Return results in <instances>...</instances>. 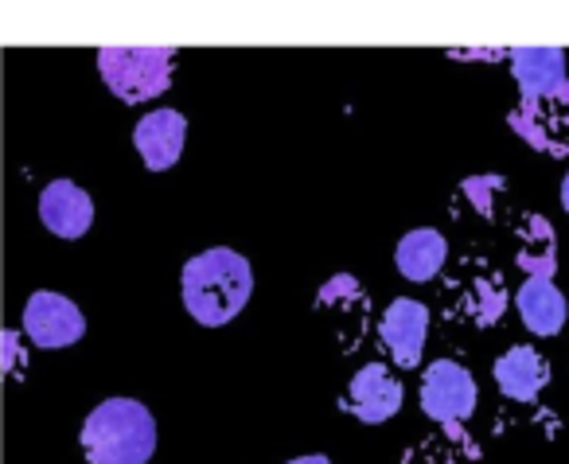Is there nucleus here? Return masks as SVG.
<instances>
[{
    "label": "nucleus",
    "mask_w": 569,
    "mask_h": 464,
    "mask_svg": "<svg viewBox=\"0 0 569 464\" xmlns=\"http://www.w3.org/2000/svg\"><path fill=\"white\" fill-rule=\"evenodd\" d=\"M183 308L203 328L230 324L253 297V266L230 246H211L196 254L180 274Z\"/></svg>",
    "instance_id": "1"
},
{
    "label": "nucleus",
    "mask_w": 569,
    "mask_h": 464,
    "mask_svg": "<svg viewBox=\"0 0 569 464\" xmlns=\"http://www.w3.org/2000/svg\"><path fill=\"white\" fill-rule=\"evenodd\" d=\"M79 441L90 464H149L157 453V417L137 398H106L82 422Z\"/></svg>",
    "instance_id": "2"
},
{
    "label": "nucleus",
    "mask_w": 569,
    "mask_h": 464,
    "mask_svg": "<svg viewBox=\"0 0 569 464\" xmlns=\"http://www.w3.org/2000/svg\"><path fill=\"white\" fill-rule=\"evenodd\" d=\"M172 48H102L98 51V75L121 102L141 106L160 98L172 87Z\"/></svg>",
    "instance_id": "3"
},
{
    "label": "nucleus",
    "mask_w": 569,
    "mask_h": 464,
    "mask_svg": "<svg viewBox=\"0 0 569 464\" xmlns=\"http://www.w3.org/2000/svg\"><path fill=\"white\" fill-rule=\"evenodd\" d=\"M402 402H406V391L395 378V371H390L387 363H367V367H359L356 375H351L348 394L340 398V409L363 425H382L402 409Z\"/></svg>",
    "instance_id": "4"
},
{
    "label": "nucleus",
    "mask_w": 569,
    "mask_h": 464,
    "mask_svg": "<svg viewBox=\"0 0 569 464\" xmlns=\"http://www.w3.org/2000/svg\"><path fill=\"white\" fill-rule=\"evenodd\" d=\"M24 332L36 347H51L56 352V347L79 344L82 332H87V316H82V308L71 297L40 289L24 305Z\"/></svg>",
    "instance_id": "5"
},
{
    "label": "nucleus",
    "mask_w": 569,
    "mask_h": 464,
    "mask_svg": "<svg viewBox=\"0 0 569 464\" xmlns=\"http://www.w3.org/2000/svg\"><path fill=\"white\" fill-rule=\"evenodd\" d=\"M421 409H426V417H433L441 425L465 422L476 409V378L460 363L437 359L421 375Z\"/></svg>",
    "instance_id": "6"
},
{
    "label": "nucleus",
    "mask_w": 569,
    "mask_h": 464,
    "mask_svg": "<svg viewBox=\"0 0 569 464\" xmlns=\"http://www.w3.org/2000/svg\"><path fill=\"white\" fill-rule=\"evenodd\" d=\"M133 145L141 152L144 168L149 172H168L176 168V160L183 157V145H188V118L180 110H152L137 121Z\"/></svg>",
    "instance_id": "7"
},
{
    "label": "nucleus",
    "mask_w": 569,
    "mask_h": 464,
    "mask_svg": "<svg viewBox=\"0 0 569 464\" xmlns=\"http://www.w3.org/2000/svg\"><path fill=\"white\" fill-rule=\"evenodd\" d=\"M426 332H429V308L410 297L390 300L379 320V339L398 367H418L421 347H426Z\"/></svg>",
    "instance_id": "8"
},
{
    "label": "nucleus",
    "mask_w": 569,
    "mask_h": 464,
    "mask_svg": "<svg viewBox=\"0 0 569 464\" xmlns=\"http://www.w3.org/2000/svg\"><path fill=\"white\" fill-rule=\"evenodd\" d=\"M40 223L56 238L74 243L94 227V199L74 180H51L40 196Z\"/></svg>",
    "instance_id": "9"
},
{
    "label": "nucleus",
    "mask_w": 569,
    "mask_h": 464,
    "mask_svg": "<svg viewBox=\"0 0 569 464\" xmlns=\"http://www.w3.org/2000/svg\"><path fill=\"white\" fill-rule=\"evenodd\" d=\"M511 59L515 82H519L527 102H550L566 87V56L558 48H515L507 51Z\"/></svg>",
    "instance_id": "10"
},
{
    "label": "nucleus",
    "mask_w": 569,
    "mask_h": 464,
    "mask_svg": "<svg viewBox=\"0 0 569 464\" xmlns=\"http://www.w3.org/2000/svg\"><path fill=\"white\" fill-rule=\"evenodd\" d=\"M496 383L511 402H535L550 383V363L535 347H511L496 359Z\"/></svg>",
    "instance_id": "11"
},
{
    "label": "nucleus",
    "mask_w": 569,
    "mask_h": 464,
    "mask_svg": "<svg viewBox=\"0 0 569 464\" xmlns=\"http://www.w3.org/2000/svg\"><path fill=\"white\" fill-rule=\"evenodd\" d=\"M445 258H449V243H445L441 230L418 227L395 246V266L406 282H433L441 274Z\"/></svg>",
    "instance_id": "12"
},
{
    "label": "nucleus",
    "mask_w": 569,
    "mask_h": 464,
    "mask_svg": "<svg viewBox=\"0 0 569 464\" xmlns=\"http://www.w3.org/2000/svg\"><path fill=\"white\" fill-rule=\"evenodd\" d=\"M519 313L535 336H558L566 324V297L550 277H527L519 289Z\"/></svg>",
    "instance_id": "13"
},
{
    "label": "nucleus",
    "mask_w": 569,
    "mask_h": 464,
    "mask_svg": "<svg viewBox=\"0 0 569 464\" xmlns=\"http://www.w3.org/2000/svg\"><path fill=\"white\" fill-rule=\"evenodd\" d=\"M519 266L527 269V277H550L558 269V238L553 227L542 215H527L519 230Z\"/></svg>",
    "instance_id": "14"
},
{
    "label": "nucleus",
    "mask_w": 569,
    "mask_h": 464,
    "mask_svg": "<svg viewBox=\"0 0 569 464\" xmlns=\"http://www.w3.org/2000/svg\"><path fill=\"white\" fill-rule=\"evenodd\" d=\"M503 308H507V289H503V282H499L496 274L476 277L472 289H468V297H465L468 320H472L476 328H488V324H496L499 316H503Z\"/></svg>",
    "instance_id": "15"
},
{
    "label": "nucleus",
    "mask_w": 569,
    "mask_h": 464,
    "mask_svg": "<svg viewBox=\"0 0 569 464\" xmlns=\"http://www.w3.org/2000/svg\"><path fill=\"white\" fill-rule=\"evenodd\" d=\"M0 344H4V367H17V336H0Z\"/></svg>",
    "instance_id": "16"
},
{
    "label": "nucleus",
    "mask_w": 569,
    "mask_h": 464,
    "mask_svg": "<svg viewBox=\"0 0 569 464\" xmlns=\"http://www.w3.org/2000/svg\"><path fill=\"white\" fill-rule=\"evenodd\" d=\"M289 464H332L325 453H312V456H297V461H289Z\"/></svg>",
    "instance_id": "17"
},
{
    "label": "nucleus",
    "mask_w": 569,
    "mask_h": 464,
    "mask_svg": "<svg viewBox=\"0 0 569 464\" xmlns=\"http://www.w3.org/2000/svg\"><path fill=\"white\" fill-rule=\"evenodd\" d=\"M561 207L569 211V172H566V180H561Z\"/></svg>",
    "instance_id": "18"
},
{
    "label": "nucleus",
    "mask_w": 569,
    "mask_h": 464,
    "mask_svg": "<svg viewBox=\"0 0 569 464\" xmlns=\"http://www.w3.org/2000/svg\"><path fill=\"white\" fill-rule=\"evenodd\" d=\"M0 336H4V332H0Z\"/></svg>",
    "instance_id": "19"
}]
</instances>
